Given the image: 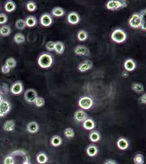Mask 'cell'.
<instances>
[{
    "mask_svg": "<svg viewBox=\"0 0 146 164\" xmlns=\"http://www.w3.org/2000/svg\"><path fill=\"white\" fill-rule=\"evenodd\" d=\"M62 138L60 137V136H53L51 139V145H52L53 147H59L62 144Z\"/></svg>",
    "mask_w": 146,
    "mask_h": 164,
    "instance_id": "obj_21",
    "label": "cell"
},
{
    "mask_svg": "<svg viewBox=\"0 0 146 164\" xmlns=\"http://www.w3.org/2000/svg\"><path fill=\"white\" fill-rule=\"evenodd\" d=\"M88 33L85 30H81L79 31L77 35V37L80 41H85L88 39Z\"/></svg>",
    "mask_w": 146,
    "mask_h": 164,
    "instance_id": "obj_32",
    "label": "cell"
},
{
    "mask_svg": "<svg viewBox=\"0 0 146 164\" xmlns=\"http://www.w3.org/2000/svg\"><path fill=\"white\" fill-rule=\"evenodd\" d=\"M140 17V19H141V29L144 30V31H146V9L142 10V11L140 12V13H139Z\"/></svg>",
    "mask_w": 146,
    "mask_h": 164,
    "instance_id": "obj_28",
    "label": "cell"
},
{
    "mask_svg": "<svg viewBox=\"0 0 146 164\" xmlns=\"http://www.w3.org/2000/svg\"><path fill=\"white\" fill-rule=\"evenodd\" d=\"M25 20V23L26 24V27H35L37 24V20L36 17L34 16H29L26 18Z\"/></svg>",
    "mask_w": 146,
    "mask_h": 164,
    "instance_id": "obj_23",
    "label": "cell"
},
{
    "mask_svg": "<svg viewBox=\"0 0 146 164\" xmlns=\"http://www.w3.org/2000/svg\"><path fill=\"white\" fill-rule=\"evenodd\" d=\"M132 89L134 92L141 94L144 92V87L140 83H134L132 85Z\"/></svg>",
    "mask_w": 146,
    "mask_h": 164,
    "instance_id": "obj_31",
    "label": "cell"
},
{
    "mask_svg": "<svg viewBox=\"0 0 146 164\" xmlns=\"http://www.w3.org/2000/svg\"><path fill=\"white\" fill-rule=\"evenodd\" d=\"M98 153V149L95 145H89L88 146V147L87 148L86 153L89 157H95L97 155Z\"/></svg>",
    "mask_w": 146,
    "mask_h": 164,
    "instance_id": "obj_19",
    "label": "cell"
},
{
    "mask_svg": "<svg viewBox=\"0 0 146 164\" xmlns=\"http://www.w3.org/2000/svg\"><path fill=\"white\" fill-rule=\"evenodd\" d=\"M93 63L90 60H85L79 64L78 70L81 72H86L93 68Z\"/></svg>",
    "mask_w": 146,
    "mask_h": 164,
    "instance_id": "obj_13",
    "label": "cell"
},
{
    "mask_svg": "<svg viewBox=\"0 0 146 164\" xmlns=\"http://www.w3.org/2000/svg\"><path fill=\"white\" fill-rule=\"evenodd\" d=\"M40 22L41 25L43 27H50L53 23V17L48 13H45L40 18Z\"/></svg>",
    "mask_w": 146,
    "mask_h": 164,
    "instance_id": "obj_12",
    "label": "cell"
},
{
    "mask_svg": "<svg viewBox=\"0 0 146 164\" xmlns=\"http://www.w3.org/2000/svg\"><path fill=\"white\" fill-rule=\"evenodd\" d=\"M89 140L92 142H97L101 140V135L100 133L97 131H92L89 135Z\"/></svg>",
    "mask_w": 146,
    "mask_h": 164,
    "instance_id": "obj_25",
    "label": "cell"
},
{
    "mask_svg": "<svg viewBox=\"0 0 146 164\" xmlns=\"http://www.w3.org/2000/svg\"><path fill=\"white\" fill-rule=\"evenodd\" d=\"M55 42L53 41H49L46 44V49L48 51H54L55 49Z\"/></svg>",
    "mask_w": 146,
    "mask_h": 164,
    "instance_id": "obj_40",
    "label": "cell"
},
{
    "mask_svg": "<svg viewBox=\"0 0 146 164\" xmlns=\"http://www.w3.org/2000/svg\"><path fill=\"white\" fill-rule=\"evenodd\" d=\"M10 68H8L7 66L5 64L1 68V71L4 74H7L8 73H10Z\"/></svg>",
    "mask_w": 146,
    "mask_h": 164,
    "instance_id": "obj_42",
    "label": "cell"
},
{
    "mask_svg": "<svg viewBox=\"0 0 146 164\" xmlns=\"http://www.w3.org/2000/svg\"><path fill=\"white\" fill-rule=\"evenodd\" d=\"M45 100L44 99L43 97L40 96L37 97V98L36 99L35 101L34 102V105H35L37 107H38V108L43 107L45 105Z\"/></svg>",
    "mask_w": 146,
    "mask_h": 164,
    "instance_id": "obj_37",
    "label": "cell"
},
{
    "mask_svg": "<svg viewBox=\"0 0 146 164\" xmlns=\"http://www.w3.org/2000/svg\"><path fill=\"white\" fill-rule=\"evenodd\" d=\"M129 141L124 137H120L118 140L117 146L120 150H124L129 147Z\"/></svg>",
    "mask_w": 146,
    "mask_h": 164,
    "instance_id": "obj_15",
    "label": "cell"
},
{
    "mask_svg": "<svg viewBox=\"0 0 146 164\" xmlns=\"http://www.w3.org/2000/svg\"><path fill=\"white\" fill-rule=\"evenodd\" d=\"M10 91L14 95H19L22 94L24 91V85L23 83L20 80H18L14 82L11 85L10 88Z\"/></svg>",
    "mask_w": 146,
    "mask_h": 164,
    "instance_id": "obj_8",
    "label": "cell"
},
{
    "mask_svg": "<svg viewBox=\"0 0 146 164\" xmlns=\"http://www.w3.org/2000/svg\"><path fill=\"white\" fill-rule=\"evenodd\" d=\"M4 85H2V87H1V91H0V94H6L8 92V88H6V87L7 86V85L6 84H3Z\"/></svg>",
    "mask_w": 146,
    "mask_h": 164,
    "instance_id": "obj_43",
    "label": "cell"
},
{
    "mask_svg": "<svg viewBox=\"0 0 146 164\" xmlns=\"http://www.w3.org/2000/svg\"><path fill=\"white\" fill-rule=\"evenodd\" d=\"M13 40L15 43L19 44L24 43L25 42L26 39L23 34H22V33H17V34H15L14 37H13Z\"/></svg>",
    "mask_w": 146,
    "mask_h": 164,
    "instance_id": "obj_29",
    "label": "cell"
},
{
    "mask_svg": "<svg viewBox=\"0 0 146 164\" xmlns=\"http://www.w3.org/2000/svg\"><path fill=\"white\" fill-rule=\"evenodd\" d=\"M14 160V164H22L26 162H29V157L27 155L26 153L22 150H15L10 153Z\"/></svg>",
    "mask_w": 146,
    "mask_h": 164,
    "instance_id": "obj_2",
    "label": "cell"
},
{
    "mask_svg": "<svg viewBox=\"0 0 146 164\" xmlns=\"http://www.w3.org/2000/svg\"><path fill=\"white\" fill-rule=\"evenodd\" d=\"M3 164H14V160L11 155L5 157L3 160Z\"/></svg>",
    "mask_w": 146,
    "mask_h": 164,
    "instance_id": "obj_39",
    "label": "cell"
},
{
    "mask_svg": "<svg viewBox=\"0 0 146 164\" xmlns=\"http://www.w3.org/2000/svg\"><path fill=\"white\" fill-rule=\"evenodd\" d=\"M128 3L126 1H118V0H110L106 3V8L109 10H116L121 8L127 7Z\"/></svg>",
    "mask_w": 146,
    "mask_h": 164,
    "instance_id": "obj_4",
    "label": "cell"
},
{
    "mask_svg": "<svg viewBox=\"0 0 146 164\" xmlns=\"http://www.w3.org/2000/svg\"><path fill=\"white\" fill-rule=\"evenodd\" d=\"M11 29L8 25H3L0 27V35L2 36H8L11 34Z\"/></svg>",
    "mask_w": 146,
    "mask_h": 164,
    "instance_id": "obj_27",
    "label": "cell"
},
{
    "mask_svg": "<svg viewBox=\"0 0 146 164\" xmlns=\"http://www.w3.org/2000/svg\"><path fill=\"white\" fill-rule=\"evenodd\" d=\"M125 69L127 70V71H132L136 68V64L134 60L132 59H127L124 64Z\"/></svg>",
    "mask_w": 146,
    "mask_h": 164,
    "instance_id": "obj_17",
    "label": "cell"
},
{
    "mask_svg": "<svg viewBox=\"0 0 146 164\" xmlns=\"http://www.w3.org/2000/svg\"><path fill=\"white\" fill-rule=\"evenodd\" d=\"M11 110V105L6 99H3L0 102V118L5 117Z\"/></svg>",
    "mask_w": 146,
    "mask_h": 164,
    "instance_id": "obj_5",
    "label": "cell"
},
{
    "mask_svg": "<svg viewBox=\"0 0 146 164\" xmlns=\"http://www.w3.org/2000/svg\"><path fill=\"white\" fill-rule=\"evenodd\" d=\"M7 21V15L5 13H0V25L5 24Z\"/></svg>",
    "mask_w": 146,
    "mask_h": 164,
    "instance_id": "obj_41",
    "label": "cell"
},
{
    "mask_svg": "<svg viewBox=\"0 0 146 164\" xmlns=\"http://www.w3.org/2000/svg\"><path fill=\"white\" fill-rule=\"evenodd\" d=\"M52 14L55 17H62L65 14V10H63L62 8L57 7L53 9L52 10Z\"/></svg>",
    "mask_w": 146,
    "mask_h": 164,
    "instance_id": "obj_30",
    "label": "cell"
},
{
    "mask_svg": "<svg viewBox=\"0 0 146 164\" xmlns=\"http://www.w3.org/2000/svg\"><path fill=\"white\" fill-rule=\"evenodd\" d=\"M27 131L30 133H36L39 130V125L36 121H31L27 125Z\"/></svg>",
    "mask_w": 146,
    "mask_h": 164,
    "instance_id": "obj_16",
    "label": "cell"
},
{
    "mask_svg": "<svg viewBox=\"0 0 146 164\" xmlns=\"http://www.w3.org/2000/svg\"><path fill=\"white\" fill-rule=\"evenodd\" d=\"M36 160L39 164H45L48 162V157L44 153H40L37 155Z\"/></svg>",
    "mask_w": 146,
    "mask_h": 164,
    "instance_id": "obj_26",
    "label": "cell"
},
{
    "mask_svg": "<svg viewBox=\"0 0 146 164\" xmlns=\"http://www.w3.org/2000/svg\"><path fill=\"white\" fill-rule=\"evenodd\" d=\"M67 20L70 24L77 25L80 21V18L78 13L75 12H72L68 15Z\"/></svg>",
    "mask_w": 146,
    "mask_h": 164,
    "instance_id": "obj_14",
    "label": "cell"
},
{
    "mask_svg": "<svg viewBox=\"0 0 146 164\" xmlns=\"http://www.w3.org/2000/svg\"><path fill=\"white\" fill-rule=\"evenodd\" d=\"M129 24L130 27H132L134 29H137L139 27H141V19L139 13H134L132 15V17H130L129 20Z\"/></svg>",
    "mask_w": 146,
    "mask_h": 164,
    "instance_id": "obj_9",
    "label": "cell"
},
{
    "mask_svg": "<svg viewBox=\"0 0 146 164\" xmlns=\"http://www.w3.org/2000/svg\"><path fill=\"white\" fill-rule=\"evenodd\" d=\"M22 164H32L30 162H24Z\"/></svg>",
    "mask_w": 146,
    "mask_h": 164,
    "instance_id": "obj_46",
    "label": "cell"
},
{
    "mask_svg": "<svg viewBox=\"0 0 146 164\" xmlns=\"http://www.w3.org/2000/svg\"><path fill=\"white\" fill-rule=\"evenodd\" d=\"M95 126V122L91 118H87L83 122V127L87 130H92L94 129Z\"/></svg>",
    "mask_w": 146,
    "mask_h": 164,
    "instance_id": "obj_20",
    "label": "cell"
},
{
    "mask_svg": "<svg viewBox=\"0 0 146 164\" xmlns=\"http://www.w3.org/2000/svg\"><path fill=\"white\" fill-rule=\"evenodd\" d=\"M53 62V57L50 53H44L39 56L38 59L39 66L42 68H50Z\"/></svg>",
    "mask_w": 146,
    "mask_h": 164,
    "instance_id": "obj_1",
    "label": "cell"
},
{
    "mask_svg": "<svg viewBox=\"0 0 146 164\" xmlns=\"http://www.w3.org/2000/svg\"><path fill=\"white\" fill-rule=\"evenodd\" d=\"M5 65L7 66L8 67L10 68V69L14 68L17 65V61L13 57L8 58L6 60Z\"/></svg>",
    "mask_w": 146,
    "mask_h": 164,
    "instance_id": "obj_33",
    "label": "cell"
},
{
    "mask_svg": "<svg viewBox=\"0 0 146 164\" xmlns=\"http://www.w3.org/2000/svg\"><path fill=\"white\" fill-rule=\"evenodd\" d=\"M15 127V123L13 120H9L6 121L3 126V129L5 131L10 132L14 130Z\"/></svg>",
    "mask_w": 146,
    "mask_h": 164,
    "instance_id": "obj_18",
    "label": "cell"
},
{
    "mask_svg": "<svg viewBox=\"0 0 146 164\" xmlns=\"http://www.w3.org/2000/svg\"><path fill=\"white\" fill-rule=\"evenodd\" d=\"M16 7V4L13 1H8L5 3V10L7 12H12L14 11Z\"/></svg>",
    "mask_w": 146,
    "mask_h": 164,
    "instance_id": "obj_22",
    "label": "cell"
},
{
    "mask_svg": "<svg viewBox=\"0 0 146 164\" xmlns=\"http://www.w3.org/2000/svg\"><path fill=\"white\" fill-rule=\"evenodd\" d=\"M80 107L84 110H88L91 109L93 105V101L89 96H83L81 97L78 102Z\"/></svg>",
    "mask_w": 146,
    "mask_h": 164,
    "instance_id": "obj_6",
    "label": "cell"
},
{
    "mask_svg": "<svg viewBox=\"0 0 146 164\" xmlns=\"http://www.w3.org/2000/svg\"><path fill=\"white\" fill-rule=\"evenodd\" d=\"M139 101L142 104H146V94H144L142 95L140 97V98L139 99Z\"/></svg>",
    "mask_w": 146,
    "mask_h": 164,
    "instance_id": "obj_44",
    "label": "cell"
},
{
    "mask_svg": "<svg viewBox=\"0 0 146 164\" xmlns=\"http://www.w3.org/2000/svg\"><path fill=\"white\" fill-rule=\"evenodd\" d=\"M74 118L77 122L83 123L88 118V115L84 110L78 109L75 112Z\"/></svg>",
    "mask_w": 146,
    "mask_h": 164,
    "instance_id": "obj_11",
    "label": "cell"
},
{
    "mask_svg": "<svg viewBox=\"0 0 146 164\" xmlns=\"http://www.w3.org/2000/svg\"><path fill=\"white\" fill-rule=\"evenodd\" d=\"M103 164H118L117 162L115 160L112 159L107 160L106 161L104 162Z\"/></svg>",
    "mask_w": 146,
    "mask_h": 164,
    "instance_id": "obj_45",
    "label": "cell"
},
{
    "mask_svg": "<svg viewBox=\"0 0 146 164\" xmlns=\"http://www.w3.org/2000/svg\"><path fill=\"white\" fill-rule=\"evenodd\" d=\"M3 97L2 95L0 94V102L2 100Z\"/></svg>",
    "mask_w": 146,
    "mask_h": 164,
    "instance_id": "obj_47",
    "label": "cell"
},
{
    "mask_svg": "<svg viewBox=\"0 0 146 164\" xmlns=\"http://www.w3.org/2000/svg\"><path fill=\"white\" fill-rule=\"evenodd\" d=\"M64 135L68 138H73L75 136L74 130L71 128H66L64 131Z\"/></svg>",
    "mask_w": 146,
    "mask_h": 164,
    "instance_id": "obj_36",
    "label": "cell"
},
{
    "mask_svg": "<svg viewBox=\"0 0 146 164\" xmlns=\"http://www.w3.org/2000/svg\"><path fill=\"white\" fill-rule=\"evenodd\" d=\"M38 97V94L34 89H28L24 93V99L29 104H34Z\"/></svg>",
    "mask_w": 146,
    "mask_h": 164,
    "instance_id": "obj_7",
    "label": "cell"
},
{
    "mask_svg": "<svg viewBox=\"0 0 146 164\" xmlns=\"http://www.w3.org/2000/svg\"><path fill=\"white\" fill-rule=\"evenodd\" d=\"M74 53L77 55L82 56H89L90 55V51L86 46L82 45L77 46L74 49Z\"/></svg>",
    "mask_w": 146,
    "mask_h": 164,
    "instance_id": "obj_10",
    "label": "cell"
},
{
    "mask_svg": "<svg viewBox=\"0 0 146 164\" xmlns=\"http://www.w3.org/2000/svg\"><path fill=\"white\" fill-rule=\"evenodd\" d=\"M133 161L135 164H144V158L143 155L138 153L135 155Z\"/></svg>",
    "mask_w": 146,
    "mask_h": 164,
    "instance_id": "obj_35",
    "label": "cell"
},
{
    "mask_svg": "<svg viewBox=\"0 0 146 164\" xmlns=\"http://www.w3.org/2000/svg\"><path fill=\"white\" fill-rule=\"evenodd\" d=\"M65 50V45L61 41H58L55 42V49L56 53L58 54H62L64 53Z\"/></svg>",
    "mask_w": 146,
    "mask_h": 164,
    "instance_id": "obj_24",
    "label": "cell"
},
{
    "mask_svg": "<svg viewBox=\"0 0 146 164\" xmlns=\"http://www.w3.org/2000/svg\"><path fill=\"white\" fill-rule=\"evenodd\" d=\"M15 27L18 30H23L26 27L25 20L22 19L17 20L15 22Z\"/></svg>",
    "mask_w": 146,
    "mask_h": 164,
    "instance_id": "obj_34",
    "label": "cell"
},
{
    "mask_svg": "<svg viewBox=\"0 0 146 164\" xmlns=\"http://www.w3.org/2000/svg\"><path fill=\"white\" fill-rule=\"evenodd\" d=\"M26 8L30 12H34L37 10V5L34 1H29L26 3Z\"/></svg>",
    "mask_w": 146,
    "mask_h": 164,
    "instance_id": "obj_38",
    "label": "cell"
},
{
    "mask_svg": "<svg viewBox=\"0 0 146 164\" xmlns=\"http://www.w3.org/2000/svg\"><path fill=\"white\" fill-rule=\"evenodd\" d=\"M111 37L112 41L116 43H122L127 39V35L123 30L117 29L113 32Z\"/></svg>",
    "mask_w": 146,
    "mask_h": 164,
    "instance_id": "obj_3",
    "label": "cell"
}]
</instances>
